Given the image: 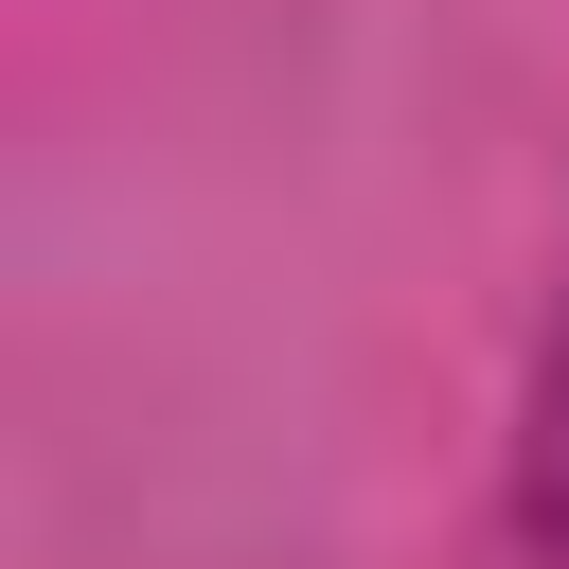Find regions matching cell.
Instances as JSON below:
<instances>
[]
</instances>
